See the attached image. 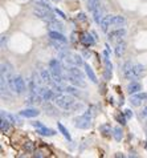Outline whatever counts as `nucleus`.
Segmentation results:
<instances>
[{
	"label": "nucleus",
	"instance_id": "nucleus-22",
	"mask_svg": "<svg viewBox=\"0 0 147 158\" xmlns=\"http://www.w3.org/2000/svg\"><path fill=\"white\" fill-rule=\"evenodd\" d=\"M1 117L4 118H8V120L11 121V124H19L20 121L16 118V116H13V114H10V113H7L5 110H1Z\"/></svg>",
	"mask_w": 147,
	"mask_h": 158
},
{
	"label": "nucleus",
	"instance_id": "nucleus-34",
	"mask_svg": "<svg viewBox=\"0 0 147 158\" xmlns=\"http://www.w3.org/2000/svg\"><path fill=\"white\" fill-rule=\"evenodd\" d=\"M141 116L143 118H147V106H144L143 109H142V112H141Z\"/></svg>",
	"mask_w": 147,
	"mask_h": 158
},
{
	"label": "nucleus",
	"instance_id": "nucleus-1",
	"mask_svg": "<svg viewBox=\"0 0 147 158\" xmlns=\"http://www.w3.org/2000/svg\"><path fill=\"white\" fill-rule=\"evenodd\" d=\"M53 102L56 106H58L60 109H64V110H72L76 105V98L73 95L70 93H64V92H58L53 98Z\"/></svg>",
	"mask_w": 147,
	"mask_h": 158
},
{
	"label": "nucleus",
	"instance_id": "nucleus-28",
	"mask_svg": "<svg viewBox=\"0 0 147 158\" xmlns=\"http://www.w3.org/2000/svg\"><path fill=\"white\" fill-rule=\"evenodd\" d=\"M141 98H138L137 96L135 95H131V98H130V102H131L133 105H134V106H139V105H141Z\"/></svg>",
	"mask_w": 147,
	"mask_h": 158
},
{
	"label": "nucleus",
	"instance_id": "nucleus-35",
	"mask_svg": "<svg viewBox=\"0 0 147 158\" xmlns=\"http://www.w3.org/2000/svg\"><path fill=\"white\" fill-rule=\"evenodd\" d=\"M54 12H56V13H57V15H58V16H61V17H66V16H65V13H64L63 11L57 10V8H56V10H54Z\"/></svg>",
	"mask_w": 147,
	"mask_h": 158
},
{
	"label": "nucleus",
	"instance_id": "nucleus-12",
	"mask_svg": "<svg viewBox=\"0 0 147 158\" xmlns=\"http://www.w3.org/2000/svg\"><path fill=\"white\" fill-rule=\"evenodd\" d=\"M111 19H113V15H106V16H103L102 17L100 26H101V29H102L103 32H107L109 27H113L111 26Z\"/></svg>",
	"mask_w": 147,
	"mask_h": 158
},
{
	"label": "nucleus",
	"instance_id": "nucleus-36",
	"mask_svg": "<svg viewBox=\"0 0 147 158\" xmlns=\"http://www.w3.org/2000/svg\"><path fill=\"white\" fill-rule=\"evenodd\" d=\"M77 17H78L80 20H86V17H85V13H78V15H77Z\"/></svg>",
	"mask_w": 147,
	"mask_h": 158
},
{
	"label": "nucleus",
	"instance_id": "nucleus-14",
	"mask_svg": "<svg viewBox=\"0 0 147 158\" xmlns=\"http://www.w3.org/2000/svg\"><path fill=\"white\" fill-rule=\"evenodd\" d=\"M142 90V86L139 82L137 81H130V84L127 85V92L130 93V95H135V93L141 92Z\"/></svg>",
	"mask_w": 147,
	"mask_h": 158
},
{
	"label": "nucleus",
	"instance_id": "nucleus-41",
	"mask_svg": "<svg viewBox=\"0 0 147 158\" xmlns=\"http://www.w3.org/2000/svg\"><path fill=\"white\" fill-rule=\"evenodd\" d=\"M146 125H147V122H146Z\"/></svg>",
	"mask_w": 147,
	"mask_h": 158
},
{
	"label": "nucleus",
	"instance_id": "nucleus-4",
	"mask_svg": "<svg viewBox=\"0 0 147 158\" xmlns=\"http://www.w3.org/2000/svg\"><path fill=\"white\" fill-rule=\"evenodd\" d=\"M122 73H123V76L127 80H130V81H134V80L138 79L137 73L134 70V65H133L131 61H126L122 65Z\"/></svg>",
	"mask_w": 147,
	"mask_h": 158
},
{
	"label": "nucleus",
	"instance_id": "nucleus-21",
	"mask_svg": "<svg viewBox=\"0 0 147 158\" xmlns=\"http://www.w3.org/2000/svg\"><path fill=\"white\" fill-rule=\"evenodd\" d=\"M10 125H11V121L8 118L1 117V121H0V129H1V132L5 133L7 130L10 129Z\"/></svg>",
	"mask_w": 147,
	"mask_h": 158
},
{
	"label": "nucleus",
	"instance_id": "nucleus-32",
	"mask_svg": "<svg viewBox=\"0 0 147 158\" xmlns=\"http://www.w3.org/2000/svg\"><path fill=\"white\" fill-rule=\"evenodd\" d=\"M7 41H8V37L3 35V36H1V47H3V48L7 47Z\"/></svg>",
	"mask_w": 147,
	"mask_h": 158
},
{
	"label": "nucleus",
	"instance_id": "nucleus-39",
	"mask_svg": "<svg viewBox=\"0 0 147 158\" xmlns=\"http://www.w3.org/2000/svg\"><path fill=\"white\" fill-rule=\"evenodd\" d=\"M34 157H38V158H41V157H43V154H41V153L38 152V153H36V154H34Z\"/></svg>",
	"mask_w": 147,
	"mask_h": 158
},
{
	"label": "nucleus",
	"instance_id": "nucleus-17",
	"mask_svg": "<svg viewBox=\"0 0 147 158\" xmlns=\"http://www.w3.org/2000/svg\"><path fill=\"white\" fill-rule=\"evenodd\" d=\"M81 43L85 45H88V47H90V45H94V43H95V40H94V37H91L90 33H85V35L81 36Z\"/></svg>",
	"mask_w": 147,
	"mask_h": 158
},
{
	"label": "nucleus",
	"instance_id": "nucleus-25",
	"mask_svg": "<svg viewBox=\"0 0 147 158\" xmlns=\"http://www.w3.org/2000/svg\"><path fill=\"white\" fill-rule=\"evenodd\" d=\"M113 137L115 141H121L122 139V130H121V128H114L113 129Z\"/></svg>",
	"mask_w": 147,
	"mask_h": 158
},
{
	"label": "nucleus",
	"instance_id": "nucleus-8",
	"mask_svg": "<svg viewBox=\"0 0 147 158\" xmlns=\"http://www.w3.org/2000/svg\"><path fill=\"white\" fill-rule=\"evenodd\" d=\"M66 79L72 82L74 86H78V88H86V82L84 81L82 77H77V76H73V75H68Z\"/></svg>",
	"mask_w": 147,
	"mask_h": 158
},
{
	"label": "nucleus",
	"instance_id": "nucleus-9",
	"mask_svg": "<svg viewBox=\"0 0 147 158\" xmlns=\"http://www.w3.org/2000/svg\"><path fill=\"white\" fill-rule=\"evenodd\" d=\"M40 75H41V77H43V81L45 82V84H50V85H53L54 82V79H53V76H52V72H50V69L48 70V69H41V72H40Z\"/></svg>",
	"mask_w": 147,
	"mask_h": 158
},
{
	"label": "nucleus",
	"instance_id": "nucleus-26",
	"mask_svg": "<svg viewBox=\"0 0 147 158\" xmlns=\"http://www.w3.org/2000/svg\"><path fill=\"white\" fill-rule=\"evenodd\" d=\"M134 70H135V73H137V76L139 77L142 73L144 72V66L142 65V64H135V65H134Z\"/></svg>",
	"mask_w": 147,
	"mask_h": 158
},
{
	"label": "nucleus",
	"instance_id": "nucleus-13",
	"mask_svg": "<svg viewBox=\"0 0 147 158\" xmlns=\"http://www.w3.org/2000/svg\"><path fill=\"white\" fill-rule=\"evenodd\" d=\"M125 35H126V29L123 28V27H117L114 31H111V32L107 33V36H109L110 40H111V39H115V37H123Z\"/></svg>",
	"mask_w": 147,
	"mask_h": 158
},
{
	"label": "nucleus",
	"instance_id": "nucleus-6",
	"mask_svg": "<svg viewBox=\"0 0 147 158\" xmlns=\"http://www.w3.org/2000/svg\"><path fill=\"white\" fill-rule=\"evenodd\" d=\"M15 86H16V90H15L16 95H23L27 90L25 81L21 76H15Z\"/></svg>",
	"mask_w": 147,
	"mask_h": 158
},
{
	"label": "nucleus",
	"instance_id": "nucleus-5",
	"mask_svg": "<svg viewBox=\"0 0 147 158\" xmlns=\"http://www.w3.org/2000/svg\"><path fill=\"white\" fill-rule=\"evenodd\" d=\"M32 12H33V16H36V17H38V19H41V20H45V21L52 17L49 10H45V8L38 7V6H34V8H33Z\"/></svg>",
	"mask_w": 147,
	"mask_h": 158
},
{
	"label": "nucleus",
	"instance_id": "nucleus-20",
	"mask_svg": "<svg viewBox=\"0 0 147 158\" xmlns=\"http://www.w3.org/2000/svg\"><path fill=\"white\" fill-rule=\"evenodd\" d=\"M37 133H38V134H41V136H47V137H52V136H54V134H56V132H54V130L49 129V128H45V126L37 129Z\"/></svg>",
	"mask_w": 147,
	"mask_h": 158
},
{
	"label": "nucleus",
	"instance_id": "nucleus-16",
	"mask_svg": "<svg viewBox=\"0 0 147 158\" xmlns=\"http://www.w3.org/2000/svg\"><path fill=\"white\" fill-rule=\"evenodd\" d=\"M84 68H85V72H86L88 77L90 79V81H91V82H94V84H97V82H98L97 76H95V73H94V70L91 69V66L89 65V64H84Z\"/></svg>",
	"mask_w": 147,
	"mask_h": 158
},
{
	"label": "nucleus",
	"instance_id": "nucleus-2",
	"mask_svg": "<svg viewBox=\"0 0 147 158\" xmlns=\"http://www.w3.org/2000/svg\"><path fill=\"white\" fill-rule=\"evenodd\" d=\"M90 124H91V110L88 109L85 110V113L80 117H77L74 120V125L76 128L78 129H89L90 128Z\"/></svg>",
	"mask_w": 147,
	"mask_h": 158
},
{
	"label": "nucleus",
	"instance_id": "nucleus-7",
	"mask_svg": "<svg viewBox=\"0 0 147 158\" xmlns=\"http://www.w3.org/2000/svg\"><path fill=\"white\" fill-rule=\"evenodd\" d=\"M48 37L50 39V40H57V41H61V43H64V44H66V37L61 33V31H49L48 32Z\"/></svg>",
	"mask_w": 147,
	"mask_h": 158
},
{
	"label": "nucleus",
	"instance_id": "nucleus-38",
	"mask_svg": "<svg viewBox=\"0 0 147 158\" xmlns=\"http://www.w3.org/2000/svg\"><path fill=\"white\" fill-rule=\"evenodd\" d=\"M115 157H117V158H121V157L123 158V157H125V155H123L122 153H117V154H115Z\"/></svg>",
	"mask_w": 147,
	"mask_h": 158
},
{
	"label": "nucleus",
	"instance_id": "nucleus-33",
	"mask_svg": "<svg viewBox=\"0 0 147 158\" xmlns=\"http://www.w3.org/2000/svg\"><path fill=\"white\" fill-rule=\"evenodd\" d=\"M123 113H125V116H126L127 118H131V117H133V112L130 110V109H126V110L123 112Z\"/></svg>",
	"mask_w": 147,
	"mask_h": 158
},
{
	"label": "nucleus",
	"instance_id": "nucleus-27",
	"mask_svg": "<svg viewBox=\"0 0 147 158\" xmlns=\"http://www.w3.org/2000/svg\"><path fill=\"white\" fill-rule=\"evenodd\" d=\"M73 60H74V63H76V65H77V66H80V65H84V60H82V57L80 56L78 53L73 55Z\"/></svg>",
	"mask_w": 147,
	"mask_h": 158
},
{
	"label": "nucleus",
	"instance_id": "nucleus-19",
	"mask_svg": "<svg viewBox=\"0 0 147 158\" xmlns=\"http://www.w3.org/2000/svg\"><path fill=\"white\" fill-rule=\"evenodd\" d=\"M125 51H126V43L122 40H119L118 44L115 45V55L118 57H121L123 53H125Z\"/></svg>",
	"mask_w": 147,
	"mask_h": 158
},
{
	"label": "nucleus",
	"instance_id": "nucleus-11",
	"mask_svg": "<svg viewBox=\"0 0 147 158\" xmlns=\"http://www.w3.org/2000/svg\"><path fill=\"white\" fill-rule=\"evenodd\" d=\"M38 95L43 96L44 101H50V100H53V98H54L53 90H52V89H49V88H40V90H38Z\"/></svg>",
	"mask_w": 147,
	"mask_h": 158
},
{
	"label": "nucleus",
	"instance_id": "nucleus-30",
	"mask_svg": "<svg viewBox=\"0 0 147 158\" xmlns=\"http://www.w3.org/2000/svg\"><path fill=\"white\" fill-rule=\"evenodd\" d=\"M44 109L47 110V113L50 114V116H56V113L53 112V109H52V106H50L49 104H44Z\"/></svg>",
	"mask_w": 147,
	"mask_h": 158
},
{
	"label": "nucleus",
	"instance_id": "nucleus-29",
	"mask_svg": "<svg viewBox=\"0 0 147 158\" xmlns=\"http://www.w3.org/2000/svg\"><path fill=\"white\" fill-rule=\"evenodd\" d=\"M126 118H127V117L125 116V113H123V114L121 113V114H118V116H115V120L118 121L119 124H122V125H125V124H126Z\"/></svg>",
	"mask_w": 147,
	"mask_h": 158
},
{
	"label": "nucleus",
	"instance_id": "nucleus-31",
	"mask_svg": "<svg viewBox=\"0 0 147 158\" xmlns=\"http://www.w3.org/2000/svg\"><path fill=\"white\" fill-rule=\"evenodd\" d=\"M32 125H33V126L36 128V129H40V128L44 126V124L40 122V121H33V122H32Z\"/></svg>",
	"mask_w": 147,
	"mask_h": 158
},
{
	"label": "nucleus",
	"instance_id": "nucleus-23",
	"mask_svg": "<svg viewBox=\"0 0 147 158\" xmlns=\"http://www.w3.org/2000/svg\"><path fill=\"white\" fill-rule=\"evenodd\" d=\"M77 88H78V86H77ZM77 88H76V86H66L65 90L68 93H70V95H73L74 97H81V92H80Z\"/></svg>",
	"mask_w": 147,
	"mask_h": 158
},
{
	"label": "nucleus",
	"instance_id": "nucleus-15",
	"mask_svg": "<svg viewBox=\"0 0 147 158\" xmlns=\"http://www.w3.org/2000/svg\"><path fill=\"white\" fill-rule=\"evenodd\" d=\"M126 24V19L121 15H114L111 19V26L113 27H123Z\"/></svg>",
	"mask_w": 147,
	"mask_h": 158
},
{
	"label": "nucleus",
	"instance_id": "nucleus-10",
	"mask_svg": "<svg viewBox=\"0 0 147 158\" xmlns=\"http://www.w3.org/2000/svg\"><path fill=\"white\" fill-rule=\"evenodd\" d=\"M38 114H40V112H38L37 109H33V108H27V109H23V110L20 112V116L27 117V118L37 117Z\"/></svg>",
	"mask_w": 147,
	"mask_h": 158
},
{
	"label": "nucleus",
	"instance_id": "nucleus-3",
	"mask_svg": "<svg viewBox=\"0 0 147 158\" xmlns=\"http://www.w3.org/2000/svg\"><path fill=\"white\" fill-rule=\"evenodd\" d=\"M49 69L52 72L54 81L63 82V68H61V64H60V61L57 59H52L49 61Z\"/></svg>",
	"mask_w": 147,
	"mask_h": 158
},
{
	"label": "nucleus",
	"instance_id": "nucleus-24",
	"mask_svg": "<svg viewBox=\"0 0 147 158\" xmlns=\"http://www.w3.org/2000/svg\"><path fill=\"white\" fill-rule=\"evenodd\" d=\"M100 130H101V133H103V134H105V136H111V134H113V130H111V128H110V125H102V126L100 128Z\"/></svg>",
	"mask_w": 147,
	"mask_h": 158
},
{
	"label": "nucleus",
	"instance_id": "nucleus-37",
	"mask_svg": "<svg viewBox=\"0 0 147 158\" xmlns=\"http://www.w3.org/2000/svg\"><path fill=\"white\" fill-rule=\"evenodd\" d=\"M25 149H28L29 152L32 150V145H31V142H28V145H25Z\"/></svg>",
	"mask_w": 147,
	"mask_h": 158
},
{
	"label": "nucleus",
	"instance_id": "nucleus-40",
	"mask_svg": "<svg viewBox=\"0 0 147 158\" xmlns=\"http://www.w3.org/2000/svg\"><path fill=\"white\" fill-rule=\"evenodd\" d=\"M144 148H146V149H147V142H146V144H144Z\"/></svg>",
	"mask_w": 147,
	"mask_h": 158
},
{
	"label": "nucleus",
	"instance_id": "nucleus-18",
	"mask_svg": "<svg viewBox=\"0 0 147 158\" xmlns=\"http://www.w3.org/2000/svg\"><path fill=\"white\" fill-rule=\"evenodd\" d=\"M57 128H58V132L61 133V134H63V136L65 137L66 139H68L69 142H70V141H72V136H70V133H69V130L66 129V128L64 126V125H63L61 122H57Z\"/></svg>",
	"mask_w": 147,
	"mask_h": 158
}]
</instances>
